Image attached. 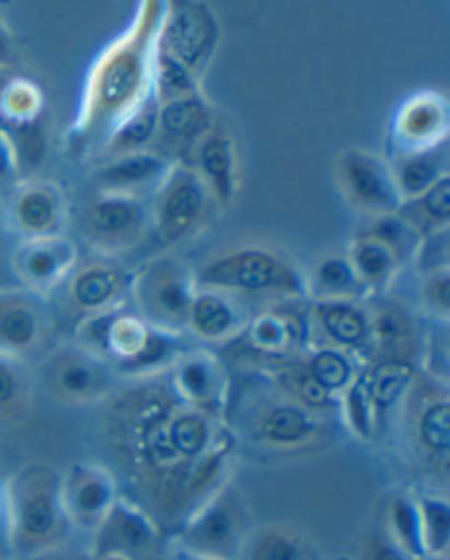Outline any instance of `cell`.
Segmentation results:
<instances>
[{
  "label": "cell",
  "instance_id": "cell-1",
  "mask_svg": "<svg viewBox=\"0 0 450 560\" xmlns=\"http://www.w3.org/2000/svg\"><path fill=\"white\" fill-rule=\"evenodd\" d=\"M5 504L14 560H37L64 550L72 527L60 498V472L25 464L5 478Z\"/></svg>",
  "mask_w": 450,
  "mask_h": 560
},
{
  "label": "cell",
  "instance_id": "cell-2",
  "mask_svg": "<svg viewBox=\"0 0 450 560\" xmlns=\"http://www.w3.org/2000/svg\"><path fill=\"white\" fill-rule=\"evenodd\" d=\"M152 22L148 16L147 27ZM141 25L129 37L107 49L99 58L86 81L83 106H81L78 132H97L106 125L116 124L135 112L147 95L148 43L152 39L150 28Z\"/></svg>",
  "mask_w": 450,
  "mask_h": 560
},
{
  "label": "cell",
  "instance_id": "cell-3",
  "mask_svg": "<svg viewBox=\"0 0 450 560\" xmlns=\"http://www.w3.org/2000/svg\"><path fill=\"white\" fill-rule=\"evenodd\" d=\"M250 530L249 516L231 489L220 487L176 530V547L215 560H238Z\"/></svg>",
  "mask_w": 450,
  "mask_h": 560
},
{
  "label": "cell",
  "instance_id": "cell-4",
  "mask_svg": "<svg viewBox=\"0 0 450 560\" xmlns=\"http://www.w3.org/2000/svg\"><path fill=\"white\" fill-rule=\"evenodd\" d=\"M57 315L51 301L22 287L0 290V355L31 365L51 350Z\"/></svg>",
  "mask_w": 450,
  "mask_h": 560
},
{
  "label": "cell",
  "instance_id": "cell-5",
  "mask_svg": "<svg viewBox=\"0 0 450 560\" xmlns=\"http://www.w3.org/2000/svg\"><path fill=\"white\" fill-rule=\"evenodd\" d=\"M199 283L226 292L303 294V280L278 255L266 249H240L217 258L199 275Z\"/></svg>",
  "mask_w": 450,
  "mask_h": 560
},
{
  "label": "cell",
  "instance_id": "cell-6",
  "mask_svg": "<svg viewBox=\"0 0 450 560\" xmlns=\"http://www.w3.org/2000/svg\"><path fill=\"white\" fill-rule=\"evenodd\" d=\"M37 364L41 387L60 405H89L109 388L106 362L78 345L51 348Z\"/></svg>",
  "mask_w": 450,
  "mask_h": 560
},
{
  "label": "cell",
  "instance_id": "cell-7",
  "mask_svg": "<svg viewBox=\"0 0 450 560\" xmlns=\"http://www.w3.org/2000/svg\"><path fill=\"white\" fill-rule=\"evenodd\" d=\"M139 315L162 332L174 334L187 327L196 299L191 276L173 260H157L139 272L135 285Z\"/></svg>",
  "mask_w": 450,
  "mask_h": 560
},
{
  "label": "cell",
  "instance_id": "cell-8",
  "mask_svg": "<svg viewBox=\"0 0 450 560\" xmlns=\"http://www.w3.org/2000/svg\"><path fill=\"white\" fill-rule=\"evenodd\" d=\"M0 220L22 240L58 236L66 225V199L60 188L43 179H23L2 199Z\"/></svg>",
  "mask_w": 450,
  "mask_h": 560
},
{
  "label": "cell",
  "instance_id": "cell-9",
  "mask_svg": "<svg viewBox=\"0 0 450 560\" xmlns=\"http://www.w3.org/2000/svg\"><path fill=\"white\" fill-rule=\"evenodd\" d=\"M78 262L74 241L64 234L16 241L11 246V272L16 285L45 298L62 285Z\"/></svg>",
  "mask_w": 450,
  "mask_h": 560
},
{
  "label": "cell",
  "instance_id": "cell-10",
  "mask_svg": "<svg viewBox=\"0 0 450 560\" xmlns=\"http://www.w3.org/2000/svg\"><path fill=\"white\" fill-rule=\"evenodd\" d=\"M161 527L152 515L118 495L109 512L92 534L90 556L122 560L152 559L159 547Z\"/></svg>",
  "mask_w": 450,
  "mask_h": 560
},
{
  "label": "cell",
  "instance_id": "cell-11",
  "mask_svg": "<svg viewBox=\"0 0 450 560\" xmlns=\"http://www.w3.org/2000/svg\"><path fill=\"white\" fill-rule=\"evenodd\" d=\"M217 43V23L203 2H173L165 16L159 57L188 74L203 66Z\"/></svg>",
  "mask_w": 450,
  "mask_h": 560
},
{
  "label": "cell",
  "instance_id": "cell-12",
  "mask_svg": "<svg viewBox=\"0 0 450 560\" xmlns=\"http://www.w3.org/2000/svg\"><path fill=\"white\" fill-rule=\"evenodd\" d=\"M60 498L72 530L94 534L118 494L104 467L77 463L60 475Z\"/></svg>",
  "mask_w": 450,
  "mask_h": 560
},
{
  "label": "cell",
  "instance_id": "cell-13",
  "mask_svg": "<svg viewBox=\"0 0 450 560\" xmlns=\"http://www.w3.org/2000/svg\"><path fill=\"white\" fill-rule=\"evenodd\" d=\"M120 290V272L115 267L103 262H78L49 298L58 295L57 303L51 301L57 320L60 313H66L78 325L90 316L115 310Z\"/></svg>",
  "mask_w": 450,
  "mask_h": 560
},
{
  "label": "cell",
  "instance_id": "cell-14",
  "mask_svg": "<svg viewBox=\"0 0 450 560\" xmlns=\"http://www.w3.org/2000/svg\"><path fill=\"white\" fill-rule=\"evenodd\" d=\"M339 182L354 205L371 213L396 214L403 206L393 171L368 152L345 153L339 161Z\"/></svg>",
  "mask_w": 450,
  "mask_h": 560
},
{
  "label": "cell",
  "instance_id": "cell-15",
  "mask_svg": "<svg viewBox=\"0 0 450 560\" xmlns=\"http://www.w3.org/2000/svg\"><path fill=\"white\" fill-rule=\"evenodd\" d=\"M206 206V188L196 173L171 171L164 178L155 206L157 236L165 245L176 243L194 231Z\"/></svg>",
  "mask_w": 450,
  "mask_h": 560
},
{
  "label": "cell",
  "instance_id": "cell-16",
  "mask_svg": "<svg viewBox=\"0 0 450 560\" xmlns=\"http://www.w3.org/2000/svg\"><path fill=\"white\" fill-rule=\"evenodd\" d=\"M145 208L127 194L104 191L92 200L81 217V231L97 248H115L135 240L143 228Z\"/></svg>",
  "mask_w": 450,
  "mask_h": 560
},
{
  "label": "cell",
  "instance_id": "cell-17",
  "mask_svg": "<svg viewBox=\"0 0 450 560\" xmlns=\"http://www.w3.org/2000/svg\"><path fill=\"white\" fill-rule=\"evenodd\" d=\"M307 336L303 318L289 312H269L250 322L243 342L250 352L266 359H281L295 352Z\"/></svg>",
  "mask_w": 450,
  "mask_h": 560
},
{
  "label": "cell",
  "instance_id": "cell-18",
  "mask_svg": "<svg viewBox=\"0 0 450 560\" xmlns=\"http://www.w3.org/2000/svg\"><path fill=\"white\" fill-rule=\"evenodd\" d=\"M223 388V373L219 362L206 353L183 357L174 371V390L182 400L211 415L219 405Z\"/></svg>",
  "mask_w": 450,
  "mask_h": 560
},
{
  "label": "cell",
  "instance_id": "cell-19",
  "mask_svg": "<svg viewBox=\"0 0 450 560\" xmlns=\"http://www.w3.org/2000/svg\"><path fill=\"white\" fill-rule=\"evenodd\" d=\"M446 130L447 107L438 97L414 98L397 120V136L403 147L411 148V153L435 150Z\"/></svg>",
  "mask_w": 450,
  "mask_h": 560
},
{
  "label": "cell",
  "instance_id": "cell-20",
  "mask_svg": "<svg viewBox=\"0 0 450 560\" xmlns=\"http://www.w3.org/2000/svg\"><path fill=\"white\" fill-rule=\"evenodd\" d=\"M170 174V164L155 153L135 152L118 156L97 174L99 187L113 194H127L136 188L152 185Z\"/></svg>",
  "mask_w": 450,
  "mask_h": 560
},
{
  "label": "cell",
  "instance_id": "cell-21",
  "mask_svg": "<svg viewBox=\"0 0 450 560\" xmlns=\"http://www.w3.org/2000/svg\"><path fill=\"white\" fill-rule=\"evenodd\" d=\"M34 387L31 365L0 355V428L19 425L31 415Z\"/></svg>",
  "mask_w": 450,
  "mask_h": 560
},
{
  "label": "cell",
  "instance_id": "cell-22",
  "mask_svg": "<svg viewBox=\"0 0 450 560\" xmlns=\"http://www.w3.org/2000/svg\"><path fill=\"white\" fill-rule=\"evenodd\" d=\"M159 127L168 138L194 141L210 129V113L197 94L164 98L159 106Z\"/></svg>",
  "mask_w": 450,
  "mask_h": 560
},
{
  "label": "cell",
  "instance_id": "cell-23",
  "mask_svg": "<svg viewBox=\"0 0 450 560\" xmlns=\"http://www.w3.org/2000/svg\"><path fill=\"white\" fill-rule=\"evenodd\" d=\"M315 313L322 332L338 347L357 348L368 342L370 318L350 301H321Z\"/></svg>",
  "mask_w": 450,
  "mask_h": 560
},
{
  "label": "cell",
  "instance_id": "cell-24",
  "mask_svg": "<svg viewBox=\"0 0 450 560\" xmlns=\"http://www.w3.org/2000/svg\"><path fill=\"white\" fill-rule=\"evenodd\" d=\"M238 560H315L301 536L281 527H264L250 533Z\"/></svg>",
  "mask_w": 450,
  "mask_h": 560
},
{
  "label": "cell",
  "instance_id": "cell-25",
  "mask_svg": "<svg viewBox=\"0 0 450 560\" xmlns=\"http://www.w3.org/2000/svg\"><path fill=\"white\" fill-rule=\"evenodd\" d=\"M414 365L408 361H380L373 370L366 371L368 388L374 415L388 413L389 409L400 402L414 380Z\"/></svg>",
  "mask_w": 450,
  "mask_h": 560
},
{
  "label": "cell",
  "instance_id": "cell-26",
  "mask_svg": "<svg viewBox=\"0 0 450 560\" xmlns=\"http://www.w3.org/2000/svg\"><path fill=\"white\" fill-rule=\"evenodd\" d=\"M194 332L205 339H223L240 325L236 307L219 294H196L188 318Z\"/></svg>",
  "mask_w": 450,
  "mask_h": 560
},
{
  "label": "cell",
  "instance_id": "cell-27",
  "mask_svg": "<svg viewBox=\"0 0 450 560\" xmlns=\"http://www.w3.org/2000/svg\"><path fill=\"white\" fill-rule=\"evenodd\" d=\"M315 431L313 418L298 406H275L261 420L259 434L272 445H301Z\"/></svg>",
  "mask_w": 450,
  "mask_h": 560
},
{
  "label": "cell",
  "instance_id": "cell-28",
  "mask_svg": "<svg viewBox=\"0 0 450 560\" xmlns=\"http://www.w3.org/2000/svg\"><path fill=\"white\" fill-rule=\"evenodd\" d=\"M197 161L215 194L222 200L231 199L234 187V159L229 139L223 138L222 133H205L199 144Z\"/></svg>",
  "mask_w": 450,
  "mask_h": 560
},
{
  "label": "cell",
  "instance_id": "cell-29",
  "mask_svg": "<svg viewBox=\"0 0 450 560\" xmlns=\"http://www.w3.org/2000/svg\"><path fill=\"white\" fill-rule=\"evenodd\" d=\"M389 538L405 551L412 560H424L426 550L423 542V527L417 498L397 495L389 506Z\"/></svg>",
  "mask_w": 450,
  "mask_h": 560
},
{
  "label": "cell",
  "instance_id": "cell-30",
  "mask_svg": "<svg viewBox=\"0 0 450 560\" xmlns=\"http://www.w3.org/2000/svg\"><path fill=\"white\" fill-rule=\"evenodd\" d=\"M437 150L438 148L428 152L411 153L400 162L396 171H393L400 196L415 199L429 190L438 179L447 176L441 170L446 165L443 155L437 153Z\"/></svg>",
  "mask_w": 450,
  "mask_h": 560
},
{
  "label": "cell",
  "instance_id": "cell-31",
  "mask_svg": "<svg viewBox=\"0 0 450 560\" xmlns=\"http://www.w3.org/2000/svg\"><path fill=\"white\" fill-rule=\"evenodd\" d=\"M402 208L408 209L406 217H402L415 232L432 231L438 228L447 229L450 219V178L449 174L438 179L423 196L415 197L408 205Z\"/></svg>",
  "mask_w": 450,
  "mask_h": 560
},
{
  "label": "cell",
  "instance_id": "cell-32",
  "mask_svg": "<svg viewBox=\"0 0 450 560\" xmlns=\"http://www.w3.org/2000/svg\"><path fill=\"white\" fill-rule=\"evenodd\" d=\"M348 262L362 285H380L393 275L397 255L388 245H383L382 241L368 234L354 243Z\"/></svg>",
  "mask_w": 450,
  "mask_h": 560
},
{
  "label": "cell",
  "instance_id": "cell-33",
  "mask_svg": "<svg viewBox=\"0 0 450 560\" xmlns=\"http://www.w3.org/2000/svg\"><path fill=\"white\" fill-rule=\"evenodd\" d=\"M417 504L426 557L432 560L446 559L450 547L449 503L437 495H420L417 498Z\"/></svg>",
  "mask_w": 450,
  "mask_h": 560
},
{
  "label": "cell",
  "instance_id": "cell-34",
  "mask_svg": "<svg viewBox=\"0 0 450 560\" xmlns=\"http://www.w3.org/2000/svg\"><path fill=\"white\" fill-rule=\"evenodd\" d=\"M170 436L173 446L188 463H197L208 454L211 431L208 418L201 411L174 413L170 422Z\"/></svg>",
  "mask_w": 450,
  "mask_h": 560
},
{
  "label": "cell",
  "instance_id": "cell-35",
  "mask_svg": "<svg viewBox=\"0 0 450 560\" xmlns=\"http://www.w3.org/2000/svg\"><path fill=\"white\" fill-rule=\"evenodd\" d=\"M157 97L159 95L153 86L152 94H148L135 112L124 118V124L116 125L112 138L113 148L135 150V148L143 147L155 136L157 127H159V106H161V98Z\"/></svg>",
  "mask_w": 450,
  "mask_h": 560
},
{
  "label": "cell",
  "instance_id": "cell-36",
  "mask_svg": "<svg viewBox=\"0 0 450 560\" xmlns=\"http://www.w3.org/2000/svg\"><path fill=\"white\" fill-rule=\"evenodd\" d=\"M368 324H370L368 341L374 342V347L388 355L383 361L389 359L405 361L400 357V352L412 341V324L405 313L396 307H382L371 320H368Z\"/></svg>",
  "mask_w": 450,
  "mask_h": 560
},
{
  "label": "cell",
  "instance_id": "cell-37",
  "mask_svg": "<svg viewBox=\"0 0 450 560\" xmlns=\"http://www.w3.org/2000/svg\"><path fill=\"white\" fill-rule=\"evenodd\" d=\"M307 371L331 396L335 392L347 390L354 382V365L345 353L326 348L313 353L308 361Z\"/></svg>",
  "mask_w": 450,
  "mask_h": 560
},
{
  "label": "cell",
  "instance_id": "cell-38",
  "mask_svg": "<svg viewBox=\"0 0 450 560\" xmlns=\"http://www.w3.org/2000/svg\"><path fill=\"white\" fill-rule=\"evenodd\" d=\"M315 287L322 295H327L324 301H347L365 289L350 262L338 257L326 258L319 266L315 272Z\"/></svg>",
  "mask_w": 450,
  "mask_h": 560
},
{
  "label": "cell",
  "instance_id": "cell-39",
  "mask_svg": "<svg viewBox=\"0 0 450 560\" xmlns=\"http://www.w3.org/2000/svg\"><path fill=\"white\" fill-rule=\"evenodd\" d=\"M419 438L429 452L446 458L450 448V405L441 399L424 409L419 420Z\"/></svg>",
  "mask_w": 450,
  "mask_h": 560
},
{
  "label": "cell",
  "instance_id": "cell-40",
  "mask_svg": "<svg viewBox=\"0 0 450 560\" xmlns=\"http://www.w3.org/2000/svg\"><path fill=\"white\" fill-rule=\"evenodd\" d=\"M345 415H347L348 428L353 429L357 436L361 440H368L371 436L374 408L366 373L354 378V382L348 385L347 396H345Z\"/></svg>",
  "mask_w": 450,
  "mask_h": 560
},
{
  "label": "cell",
  "instance_id": "cell-41",
  "mask_svg": "<svg viewBox=\"0 0 450 560\" xmlns=\"http://www.w3.org/2000/svg\"><path fill=\"white\" fill-rule=\"evenodd\" d=\"M22 182L19 159L10 138L0 130V197L4 199Z\"/></svg>",
  "mask_w": 450,
  "mask_h": 560
},
{
  "label": "cell",
  "instance_id": "cell-42",
  "mask_svg": "<svg viewBox=\"0 0 450 560\" xmlns=\"http://www.w3.org/2000/svg\"><path fill=\"white\" fill-rule=\"evenodd\" d=\"M289 385L308 408H327L331 405L330 392L324 390L307 370L290 374Z\"/></svg>",
  "mask_w": 450,
  "mask_h": 560
},
{
  "label": "cell",
  "instance_id": "cell-43",
  "mask_svg": "<svg viewBox=\"0 0 450 560\" xmlns=\"http://www.w3.org/2000/svg\"><path fill=\"white\" fill-rule=\"evenodd\" d=\"M424 298L429 306L440 315H449L450 307V276L447 269L435 271L424 287Z\"/></svg>",
  "mask_w": 450,
  "mask_h": 560
},
{
  "label": "cell",
  "instance_id": "cell-44",
  "mask_svg": "<svg viewBox=\"0 0 450 560\" xmlns=\"http://www.w3.org/2000/svg\"><path fill=\"white\" fill-rule=\"evenodd\" d=\"M366 560H412L402 548L397 547L388 534L380 539H374L366 551Z\"/></svg>",
  "mask_w": 450,
  "mask_h": 560
},
{
  "label": "cell",
  "instance_id": "cell-45",
  "mask_svg": "<svg viewBox=\"0 0 450 560\" xmlns=\"http://www.w3.org/2000/svg\"><path fill=\"white\" fill-rule=\"evenodd\" d=\"M14 58L16 55H14L13 36H11L8 23L0 14V74L13 71Z\"/></svg>",
  "mask_w": 450,
  "mask_h": 560
},
{
  "label": "cell",
  "instance_id": "cell-46",
  "mask_svg": "<svg viewBox=\"0 0 450 560\" xmlns=\"http://www.w3.org/2000/svg\"><path fill=\"white\" fill-rule=\"evenodd\" d=\"M0 559H13L8 527V504H5V478H0Z\"/></svg>",
  "mask_w": 450,
  "mask_h": 560
},
{
  "label": "cell",
  "instance_id": "cell-47",
  "mask_svg": "<svg viewBox=\"0 0 450 560\" xmlns=\"http://www.w3.org/2000/svg\"><path fill=\"white\" fill-rule=\"evenodd\" d=\"M10 255L11 246L5 245L4 237L0 236V290L19 287L11 272Z\"/></svg>",
  "mask_w": 450,
  "mask_h": 560
},
{
  "label": "cell",
  "instance_id": "cell-48",
  "mask_svg": "<svg viewBox=\"0 0 450 560\" xmlns=\"http://www.w3.org/2000/svg\"><path fill=\"white\" fill-rule=\"evenodd\" d=\"M168 560H215L208 559V557L196 556V553H191V551L183 550V548L176 547L174 545L173 550L170 551V557Z\"/></svg>",
  "mask_w": 450,
  "mask_h": 560
},
{
  "label": "cell",
  "instance_id": "cell-49",
  "mask_svg": "<svg viewBox=\"0 0 450 560\" xmlns=\"http://www.w3.org/2000/svg\"><path fill=\"white\" fill-rule=\"evenodd\" d=\"M37 560H83V557L69 556V553H64L62 550L55 551L51 556L43 557V559Z\"/></svg>",
  "mask_w": 450,
  "mask_h": 560
},
{
  "label": "cell",
  "instance_id": "cell-50",
  "mask_svg": "<svg viewBox=\"0 0 450 560\" xmlns=\"http://www.w3.org/2000/svg\"><path fill=\"white\" fill-rule=\"evenodd\" d=\"M83 560H122V559H116V557H94V556H89V557H83Z\"/></svg>",
  "mask_w": 450,
  "mask_h": 560
},
{
  "label": "cell",
  "instance_id": "cell-51",
  "mask_svg": "<svg viewBox=\"0 0 450 560\" xmlns=\"http://www.w3.org/2000/svg\"><path fill=\"white\" fill-rule=\"evenodd\" d=\"M0 211H2V197H0Z\"/></svg>",
  "mask_w": 450,
  "mask_h": 560
},
{
  "label": "cell",
  "instance_id": "cell-52",
  "mask_svg": "<svg viewBox=\"0 0 450 560\" xmlns=\"http://www.w3.org/2000/svg\"><path fill=\"white\" fill-rule=\"evenodd\" d=\"M0 560H14V559H0Z\"/></svg>",
  "mask_w": 450,
  "mask_h": 560
}]
</instances>
